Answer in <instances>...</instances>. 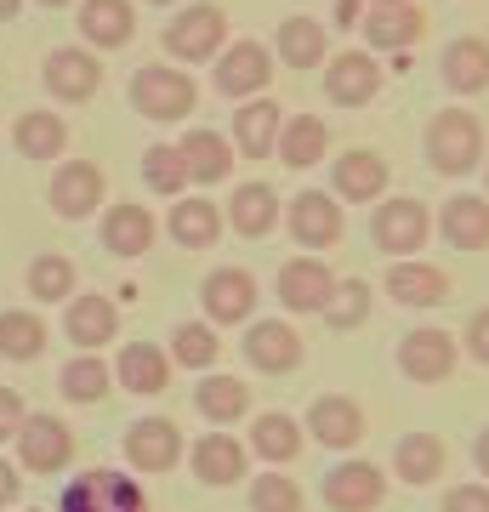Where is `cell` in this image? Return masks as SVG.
Returning a JSON list of instances; mask_svg holds the SVG:
<instances>
[{
	"instance_id": "6da1fadb",
	"label": "cell",
	"mask_w": 489,
	"mask_h": 512,
	"mask_svg": "<svg viewBox=\"0 0 489 512\" xmlns=\"http://www.w3.org/2000/svg\"><path fill=\"white\" fill-rule=\"evenodd\" d=\"M421 160H427L433 177H450V183L472 177L484 165V120L472 109H461V103L455 109H438L427 120V131H421Z\"/></svg>"
},
{
	"instance_id": "7a4b0ae2",
	"label": "cell",
	"mask_w": 489,
	"mask_h": 512,
	"mask_svg": "<svg viewBox=\"0 0 489 512\" xmlns=\"http://www.w3.org/2000/svg\"><path fill=\"white\" fill-rule=\"evenodd\" d=\"M57 512H154V495L131 467H80L57 490Z\"/></svg>"
},
{
	"instance_id": "3957f363",
	"label": "cell",
	"mask_w": 489,
	"mask_h": 512,
	"mask_svg": "<svg viewBox=\"0 0 489 512\" xmlns=\"http://www.w3.org/2000/svg\"><path fill=\"white\" fill-rule=\"evenodd\" d=\"M131 109L154 120V126H182L188 114L200 109V80L182 69V63H143V69L131 74Z\"/></svg>"
},
{
	"instance_id": "277c9868",
	"label": "cell",
	"mask_w": 489,
	"mask_h": 512,
	"mask_svg": "<svg viewBox=\"0 0 489 512\" xmlns=\"http://www.w3.org/2000/svg\"><path fill=\"white\" fill-rule=\"evenodd\" d=\"M160 46H165L171 63H182V69L217 63V52L228 46V12H222L217 0H188V6H177V18L165 23Z\"/></svg>"
},
{
	"instance_id": "5b68a950",
	"label": "cell",
	"mask_w": 489,
	"mask_h": 512,
	"mask_svg": "<svg viewBox=\"0 0 489 512\" xmlns=\"http://www.w3.org/2000/svg\"><path fill=\"white\" fill-rule=\"evenodd\" d=\"M12 450H18V467L23 478H57L74 467V427L69 416H57V410H29V421L18 427V439H12Z\"/></svg>"
},
{
	"instance_id": "8992f818",
	"label": "cell",
	"mask_w": 489,
	"mask_h": 512,
	"mask_svg": "<svg viewBox=\"0 0 489 512\" xmlns=\"http://www.w3.org/2000/svg\"><path fill=\"white\" fill-rule=\"evenodd\" d=\"M433 239V211L416 200V194H393V200H376L370 211V245H376L387 262L399 256H421Z\"/></svg>"
},
{
	"instance_id": "52a82bcc",
	"label": "cell",
	"mask_w": 489,
	"mask_h": 512,
	"mask_svg": "<svg viewBox=\"0 0 489 512\" xmlns=\"http://www.w3.org/2000/svg\"><path fill=\"white\" fill-rule=\"evenodd\" d=\"M393 365H399L404 382L438 387V382H450L455 365H461V342L444 325H410L399 336V348H393Z\"/></svg>"
},
{
	"instance_id": "ba28073f",
	"label": "cell",
	"mask_w": 489,
	"mask_h": 512,
	"mask_svg": "<svg viewBox=\"0 0 489 512\" xmlns=\"http://www.w3.org/2000/svg\"><path fill=\"white\" fill-rule=\"evenodd\" d=\"M120 456H126V467L137 478H165L182 467L188 439H182V427L171 416H137L126 427V439H120Z\"/></svg>"
},
{
	"instance_id": "9c48e42d",
	"label": "cell",
	"mask_w": 489,
	"mask_h": 512,
	"mask_svg": "<svg viewBox=\"0 0 489 512\" xmlns=\"http://www.w3.org/2000/svg\"><path fill=\"white\" fill-rule=\"evenodd\" d=\"M256 302H262V285H256L251 268L239 262H222L200 279V319H211L217 330H239L256 319Z\"/></svg>"
},
{
	"instance_id": "30bf717a",
	"label": "cell",
	"mask_w": 489,
	"mask_h": 512,
	"mask_svg": "<svg viewBox=\"0 0 489 512\" xmlns=\"http://www.w3.org/2000/svg\"><path fill=\"white\" fill-rule=\"evenodd\" d=\"M239 353L256 376H290V370L308 365V342L290 319H251L239 325Z\"/></svg>"
},
{
	"instance_id": "8fae6325",
	"label": "cell",
	"mask_w": 489,
	"mask_h": 512,
	"mask_svg": "<svg viewBox=\"0 0 489 512\" xmlns=\"http://www.w3.org/2000/svg\"><path fill=\"white\" fill-rule=\"evenodd\" d=\"M330 296H336V268H330L325 256H290L285 268L273 274V302L285 308V319H319L330 308Z\"/></svg>"
},
{
	"instance_id": "7c38bea8",
	"label": "cell",
	"mask_w": 489,
	"mask_h": 512,
	"mask_svg": "<svg viewBox=\"0 0 489 512\" xmlns=\"http://www.w3.org/2000/svg\"><path fill=\"white\" fill-rule=\"evenodd\" d=\"M211 86H217V97H228V103L268 97L273 52L262 46V40H228V46L217 52V63H211Z\"/></svg>"
},
{
	"instance_id": "4fadbf2b",
	"label": "cell",
	"mask_w": 489,
	"mask_h": 512,
	"mask_svg": "<svg viewBox=\"0 0 489 512\" xmlns=\"http://www.w3.org/2000/svg\"><path fill=\"white\" fill-rule=\"evenodd\" d=\"M182 467H188L194 484H205V490H234V484H245V473H251V450H245V439H234L228 427H205L200 439H188Z\"/></svg>"
},
{
	"instance_id": "5bb4252c",
	"label": "cell",
	"mask_w": 489,
	"mask_h": 512,
	"mask_svg": "<svg viewBox=\"0 0 489 512\" xmlns=\"http://www.w3.org/2000/svg\"><path fill=\"white\" fill-rule=\"evenodd\" d=\"M319 501L330 512H376L387 501V467L364 461V456L330 461V473L319 478Z\"/></svg>"
},
{
	"instance_id": "9a60e30c",
	"label": "cell",
	"mask_w": 489,
	"mask_h": 512,
	"mask_svg": "<svg viewBox=\"0 0 489 512\" xmlns=\"http://www.w3.org/2000/svg\"><path fill=\"white\" fill-rule=\"evenodd\" d=\"M103 200H109V177H103V165H91V160H63L52 171V183H46V205H52L57 222L97 217Z\"/></svg>"
},
{
	"instance_id": "2e32d148",
	"label": "cell",
	"mask_w": 489,
	"mask_h": 512,
	"mask_svg": "<svg viewBox=\"0 0 489 512\" xmlns=\"http://www.w3.org/2000/svg\"><path fill=\"white\" fill-rule=\"evenodd\" d=\"M40 86L52 103H91V97L103 92V63L91 46H52L46 63H40Z\"/></svg>"
},
{
	"instance_id": "e0dca14e",
	"label": "cell",
	"mask_w": 489,
	"mask_h": 512,
	"mask_svg": "<svg viewBox=\"0 0 489 512\" xmlns=\"http://www.w3.org/2000/svg\"><path fill=\"white\" fill-rule=\"evenodd\" d=\"M285 228L302 251H330V245H342V234H347L342 200H336L330 188H302L296 200H285Z\"/></svg>"
},
{
	"instance_id": "ac0fdd59",
	"label": "cell",
	"mask_w": 489,
	"mask_h": 512,
	"mask_svg": "<svg viewBox=\"0 0 489 512\" xmlns=\"http://www.w3.org/2000/svg\"><path fill=\"white\" fill-rule=\"evenodd\" d=\"M381 291L393 296V308L427 313V308H444L450 302V274L438 262H427V256H399V262H387Z\"/></svg>"
},
{
	"instance_id": "d6986e66",
	"label": "cell",
	"mask_w": 489,
	"mask_h": 512,
	"mask_svg": "<svg viewBox=\"0 0 489 512\" xmlns=\"http://www.w3.org/2000/svg\"><path fill=\"white\" fill-rule=\"evenodd\" d=\"M325 171H330V194L342 205H376L387 200V183H393V165L381 160L376 148H342Z\"/></svg>"
},
{
	"instance_id": "ffe728a7",
	"label": "cell",
	"mask_w": 489,
	"mask_h": 512,
	"mask_svg": "<svg viewBox=\"0 0 489 512\" xmlns=\"http://www.w3.org/2000/svg\"><path fill=\"white\" fill-rule=\"evenodd\" d=\"M381 80H387V74H381L376 52H364V46L359 52L347 46V52L325 57V97L336 109H370L381 97Z\"/></svg>"
},
{
	"instance_id": "44dd1931",
	"label": "cell",
	"mask_w": 489,
	"mask_h": 512,
	"mask_svg": "<svg viewBox=\"0 0 489 512\" xmlns=\"http://www.w3.org/2000/svg\"><path fill=\"white\" fill-rule=\"evenodd\" d=\"M302 433L313 444H325L336 456H353L364 444V404L347 399V393H319L308 404V416H302Z\"/></svg>"
},
{
	"instance_id": "7402d4cb",
	"label": "cell",
	"mask_w": 489,
	"mask_h": 512,
	"mask_svg": "<svg viewBox=\"0 0 489 512\" xmlns=\"http://www.w3.org/2000/svg\"><path fill=\"white\" fill-rule=\"evenodd\" d=\"M154 239H160V222H154V211L137 200H120V205H103L97 211V245L109 256H120V262H137V256L154 251Z\"/></svg>"
},
{
	"instance_id": "603a6c76",
	"label": "cell",
	"mask_w": 489,
	"mask_h": 512,
	"mask_svg": "<svg viewBox=\"0 0 489 512\" xmlns=\"http://www.w3.org/2000/svg\"><path fill=\"white\" fill-rule=\"evenodd\" d=\"M63 336H69V348L80 353H103L114 348V336H120V302L103 291H80L63 302Z\"/></svg>"
},
{
	"instance_id": "cb8c5ba5",
	"label": "cell",
	"mask_w": 489,
	"mask_h": 512,
	"mask_svg": "<svg viewBox=\"0 0 489 512\" xmlns=\"http://www.w3.org/2000/svg\"><path fill=\"white\" fill-rule=\"evenodd\" d=\"M109 365L120 393H131V399H160V393H171V376H177V365L160 342H126Z\"/></svg>"
},
{
	"instance_id": "d4e9b609",
	"label": "cell",
	"mask_w": 489,
	"mask_h": 512,
	"mask_svg": "<svg viewBox=\"0 0 489 512\" xmlns=\"http://www.w3.org/2000/svg\"><path fill=\"white\" fill-rule=\"evenodd\" d=\"M279 126H285V109L273 103V97H251V103H239L234 120H228V143H234L239 160H273V148H279Z\"/></svg>"
},
{
	"instance_id": "484cf974",
	"label": "cell",
	"mask_w": 489,
	"mask_h": 512,
	"mask_svg": "<svg viewBox=\"0 0 489 512\" xmlns=\"http://www.w3.org/2000/svg\"><path fill=\"white\" fill-rule=\"evenodd\" d=\"M177 154H182V165H188V183H194V188L228 183V177H234V165H239L228 131H211V126H188V131H182V143H177Z\"/></svg>"
},
{
	"instance_id": "4316f807",
	"label": "cell",
	"mask_w": 489,
	"mask_h": 512,
	"mask_svg": "<svg viewBox=\"0 0 489 512\" xmlns=\"http://www.w3.org/2000/svg\"><path fill=\"white\" fill-rule=\"evenodd\" d=\"M74 23L91 52H126L137 40V0H80Z\"/></svg>"
},
{
	"instance_id": "83f0119b",
	"label": "cell",
	"mask_w": 489,
	"mask_h": 512,
	"mask_svg": "<svg viewBox=\"0 0 489 512\" xmlns=\"http://www.w3.org/2000/svg\"><path fill=\"white\" fill-rule=\"evenodd\" d=\"M325 57H330V29L319 18L290 12V18L279 23V35H273V63H285L290 74H313V69H325Z\"/></svg>"
},
{
	"instance_id": "f1b7e54d",
	"label": "cell",
	"mask_w": 489,
	"mask_h": 512,
	"mask_svg": "<svg viewBox=\"0 0 489 512\" xmlns=\"http://www.w3.org/2000/svg\"><path fill=\"white\" fill-rule=\"evenodd\" d=\"M359 35H364V52L404 57L421 35H427V12H421L416 0H410V6H370L364 23H359Z\"/></svg>"
},
{
	"instance_id": "f546056e",
	"label": "cell",
	"mask_w": 489,
	"mask_h": 512,
	"mask_svg": "<svg viewBox=\"0 0 489 512\" xmlns=\"http://www.w3.org/2000/svg\"><path fill=\"white\" fill-rule=\"evenodd\" d=\"M222 228H228V217H222V205H211V194H182L165 211V234L182 251H211L222 239Z\"/></svg>"
},
{
	"instance_id": "4dcf8cb0",
	"label": "cell",
	"mask_w": 489,
	"mask_h": 512,
	"mask_svg": "<svg viewBox=\"0 0 489 512\" xmlns=\"http://www.w3.org/2000/svg\"><path fill=\"white\" fill-rule=\"evenodd\" d=\"M222 217H228V228L239 239H268L285 222V200H279L273 183H239L228 194V205H222Z\"/></svg>"
},
{
	"instance_id": "1f68e13d",
	"label": "cell",
	"mask_w": 489,
	"mask_h": 512,
	"mask_svg": "<svg viewBox=\"0 0 489 512\" xmlns=\"http://www.w3.org/2000/svg\"><path fill=\"white\" fill-rule=\"evenodd\" d=\"M433 228L450 251H467V256L489 251V200L484 194H450V200L438 205Z\"/></svg>"
},
{
	"instance_id": "d6a6232c",
	"label": "cell",
	"mask_w": 489,
	"mask_h": 512,
	"mask_svg": "<svg viewBox=\"0 0 489 512\" xmlns=\"http://www.w3.org/2000/svg\"><path fill=\"white\" fill-rule=\"evenodd\" d=\"M12 148H18L29 165H57L69 154V120L57 109H23L12 120Z\"/></svg>"
},
{
	"instance_id": "836d02e7",
	"label": "cell",
	"mask_w": 489,
	"mask_h": 512,
	"mask_svg": "<svg viewBox=\"0 0 489 512\" xmlns=\"http://www.w3.org/2000/svg\"><path fill=\"white\" fill-rule=\"evenodd\" d=\"M194 410L205 416V427H234L251 416V382L234 370H205L194 382Z\"/></svg>"
},
{
	"instance_id": "e575fe53",
	"label": "cell",
	"mask_w": 489,
	"mask_h": 512,
	"mask_svg": "<svg viewBox=\"0 0 489 512\" xmlns=\"http://www.w3.org/2000/svg\"><path fill=\"white\" fill-rule=\"evenodd\" d=\"M438 80L455 97H484L489 92V40L484 35H455L438 57Z\"/></svg>"
},
{
	"instance_id": "d590c367",
	"label": "cell",
	"mask_w": 489,
	"mask_h": 512,
	"mask_svg": "<svg viewBox=\"0 0 489 512\" xmlns=\"http://www.w3.org/2000/svg\"><path fill=\"white\" fill-rule=\"evenodd\" d=\"M302 421L290 416V410H256L251 433H245V450L256 461H268V467H290V461L302 456Z\"/></svg>"
},
{
	"instance_id": "8d00e7d4",
	"label": "cell",
	"mask_w": 489,
	"mask_h": 512,
	"mask_svg": "<svg viewBox=\"0 0 489 512\" xmlns=\"http://www.w3.org/2000/svg\"><path fill=\"white\" fill-rule=\"evenodd\" d=\"M444 467H450V444L438 439V433H404V439L393 444V478L410 484V490L438 484Z\"/></svg>"
},
{
	"instance_id": "74e56055",
	"label": "cell",
	"mask_w": 489,
	"mask_h": 512,
	"mask_svg": "<svg viewBox=\"0 0 489 512\" xmlns=\"http://www.w3.org/2000/svg\"><path fill=\"white\" fill-rule=\"evenodd\" d=\"M52 348V325L40 308H0V359L6 365H35Z\"/></svg>"
},
{
	"instance_id": "f35d334b",
	"label": "cell",
	"mask_w": 489,
	"mask_h": 512,
	"mask_svg": "<svg viewBox=\"0 0 489 512\" xmlns=\"http://www.w3.org/2000/svg\"><path fill=\"white\" fill-rule=\"evenodd\" d=\"M273 160L290 165V171H313V165H325L330 160V126L319 120V114H285Z\"/></svg>"
},
{
	"instance_id": "ab89813d",
	"label": "cell",
	"mask_w": 489,
	"mask_h": 512,
	"mask_svg": "<svg viewBox=\"0 0 489 512\" xmlns=\"http://www.w3.org/2000/svg\"><path fill=\"white\" fill-rule=\"evenodd\" d=\"M114 393V365L103 353H74L57 370V399L63 404H103Z\"/></svg>"
},
{
	"instance_id": "60d3db41",
	"label": "cell",
	"mask_w": 489,
	"mask_h": 512,
	"mask_svg": "<svg viewBox=\"0 0 489 512\" xmlns=\"http://www.w3.org/2000/svg\"><path fill=\"white\" fill-rule=\"evenodd\" d=\"M165 353H171V365H177V370L205 376V370H217V359H222V336H217L211 319H182V325L171 330Z\"/></svg>"
},
{
	"instance_id": "b9f144b4",
	"label": "cell",
	"mask_w": 489,
	"mask_h": 512,
	"mask_svg": "<svg viewBox=\"0 0 489 512\" xmlns=\"http://www.w3.org/2000/svg\"><path fill=\"white\" fill-rule=\"evenodd\" d=\"M74 256L63 251H40L29 256V268H23V285H29V302H40V308H52V302H69L74 296Z\"/></svg>"
},
{
	"instance_id": "7bdbcfd3",
	"label": "cell",
	"mask_w": 489,
	"mask_h": 512,
	"mask_svg": "<svg viewBox=\"0 0 489 512\" xmlns=\"http://www.w3.org/2000/svg\"><path fill=\"white\" fill-rule=\"evenodd\" d=\"M143 188L148 194H165V200H182L188 194V165H182L177 143H148L143 148Z\"/></svg>"
},
{
	"instance_id": "ee69618b",
	"label": "cell",
	"mask_w": 489,
	"mask_h": 512,
	"mask_svg": "<svg viewBox=\"0 0 489 512\" xmlns=\"http://www.w3.org/2000/svg\"><path fill=\"white\" fill-rule=\"evenodd\" d=\"M370 308H376V291H370V279H336V296H330V308L319 313L336 336H347V330H359L364 319H370Z\"/></svg>"
},
{
	"instance_id": "f6af8a7d",
	"label": "cell",
	"mask_w": 489,
	"mask_h": 512,
	"mask_svg": "<svg viewBox=\"0 0 489 512\" xmlns=\"http://www.w3.org/2000/svg\"><path fill=\"white\" fill-rule=\"evenodd\" d=\"M245 507L251 512H308V495H302V484H296L285 467H268V473H256V484L245 490Z\"/></svg>"
},
{
	"instance_id": "bcb514c9",
	"label": "cell",
	"mask_w": 489,
	"mask_h": 512,
	"mask_svg": "<svg viewBox=\"0 0 489 512\" xmlns=\"http://www.w3.org/2000/svg\"><path fill=\"white\" fill-rule=\"evenodd\" d=\"M455 342H461V353H467L472 365H484V370H489V302H484L478 313H472L467 330H461Z\"/></svg>"
},
{
	"instance_id": "7dc6e473",
	"label": "cell",
	"mask_w": 489,
	"mask_h": 512,
	"mask_svg": "<svg viewBox=\"0 0 489 512\" xmlns=\"http://www.w3.org/2000/svg\"><path fill=\"white\" fill-rule=\"evenodd\" d=\"M29 421V404H23L18 387H0V450L18 439V427Z\"/></svg>"
},
{
	"instance_id": "c3c4849f",
	"label": "cell",
	"mask_w": 489,
	"mask_h": 512,
	"mask_svg": "<svg viewBox=\"0 0 489 512\" xmlns=\"http://www.w3.org/2000/svg\"><path fill=\"white\" fill-rule=\"evenodd\" d=\"M438 512H489V484L484 478H478V484H450Z\"/></svg>"
},
{
	"instance_id": "681fc988",
	"label": "cell",
	"mask_w": 489,
	"mask_h": 512,
	"mask_svg": "<svg viewBox=\"0 0 489 512\" xmlns=\"http://www.w3.org/2000/svg\"><path fill=\"white\" fill-rule=\"evenodd\" d=\"M23 501V467L12 456H0V512H12Z\"/></svg>"
},
{
	"instance_id": "f907efd6",
	"label": "cell",
	"mask_w": 489,
	"mask_h": 512,
	"mask_svg": "<svg viewBox=\"0 0 489 512\" xmlns=\"http://www.w3.org/2000/svg\"><path fill=\"white\" fill-rule=\"evenodd\" d=\"M364 12H370L364 0H336V6H330V18H336V29H342V35H353V29H359Z\"/></svg>"
},
{
	"instance_id": "816d5d0a",
	"label": "cell",
	"mask_w": 489,
	"mask_h": 512,
	"mask_svg": "<svg viewBox=\"0 0 489 512\" xmlns=\"http://www.w3.org/2000/svg\"><path fill=\"white\" fill-rule=\"evenodd\" d=\"M472 467H478V478L489 484V421L472 433Z\"/></svg>"
},
{
	"instance_id": "f5cc1de1",
	"label": "cell",
	"mask_w": 489,
	"mask_h": 512,
	"mask_svg": "<svg viewBox=\"0 0 489 512\" xmlns=\"http://www.w3.org/2000/svg\"><path fill=\"white\" fill-rule=\"evenodd\" d=\"M23 12V0H0V23H12Z\"/></svg>"
},
{
	"instance_id": "db71d44e",
	"label": "cell",
	"mask_w": 489,
	"mask_h": 512,
	"mask_svg": "<svg viewBox=\"0 0 489 512\" xmlns=\"http://www.w3.org/2000/svg\"><path fill=\"white\" fill-rule=\"evenodd\" d=\"M364 6H410V0H364Z\"/></svg>"
},
{
	"instance_id": "11a10c76",
	"label": "cell",
	"mask_w": 489,
	"mask_h": 512,
	"mask_svg": "<svg viewBox=\"0 0 489 512\" xmlns=\"http://www.w3.org/2000/svg\"><path fill=\"white\" fill-rule=\"evenodd\" d=\"M35 6H52V12H57V6H74V0H35Z\"/></svg>"
},
{
	"instance_id": "9f6ffc18",
	"label": "cell",
	"mask_w": 489,
	"mask_h": 512,
	"mask_svg": "<svg viewBox=\"0 0 489 512\" xmlns=\"http://www.w3.org/2000/svg\"><path fill=\"white\" fill-rule=\"evenodd\" d=\"M148 6H188V0H148Z\"/></svg>"
},
{
	"instance_id": "6f0895ef",
	"label": "cell",
	"mask_w": 489,
	"mask_h": 512,
	"mask_svg": "<svg viewBox=\"0 0 489 512\" xmlns=\"http://www.w3.org/2000/svg\"><path fill=\"white\" fill-rule=\"evenodd\" d=\"M478 171H484V200H489V160H484V165H478Z\"/></svg>"
}]
</instances>
